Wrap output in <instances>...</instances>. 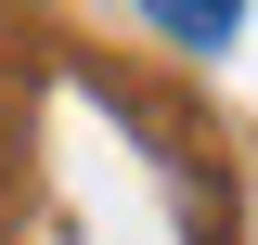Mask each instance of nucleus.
<instances>
[{
  "label": "nucleus",
  "mask_w": 258,
  "mask_h": 245,
  "mask_svg": "<svg viewBox=\"0 0 258 245\" xmlns=\"http://www.w3.org/2000/svg\"><path fill=\"white\" fill-rule=\"evenodd\" d=\"M142 13H155V26L181 39V52H220V39H232V13H245V0H142Z\"/></svg>",
  "instance_id": "f257e3e1"
}]
</instances>
